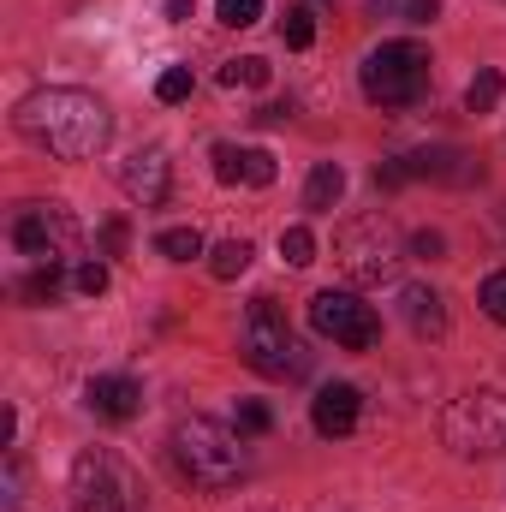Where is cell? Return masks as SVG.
<instances>
[{"label":"cell","mask_w":506,"mask_h":512,"mask_svg":"<svg viewBox=\"0 0 506 512\" xmlns=\"http://www.w3.org/2000/svg\"><path fill=\"white\" fill-rule=\"evenodd\" d=\"M18 131H24L36 149L60 155V161H90V155L108 143L114 114H108L102 96L60 84V90H36V96L18 102Z\"/></svg>","instance_id":"6da1fadb"},{"label":"cell","mask_w":506,"mask_h":512,"mask_svg":"<svg viewBox=\"0 0 506 512\" xmlns=\"http://www.w3.org/2000/svg\"><path fill=\"white\" fill-rule=\"evenodd\" d=\"M173 459H179V471H185L197 489H233V483L245 477V447H239V435H233L227 423H215V417H185V423L173 429Z\"/></svg>","instance_id":"7a4b0ae2"},{"label":"cell","mask_w":506,"mask_h":512,"mask_svg":"<svg viewBox=\"0 0 506 512\" xmlns=\"http://www.w3.org/2000/svg\"><path fill=\"white\" fill-rule=\"evenodd\" d=\"M334 262H340V274L352 286H381V280L399 274L405 239H399V227L387 215H358V221H346L334 233Z\"/></svg>","instance_id":"3957f363"},{"label":"cell","mask_w":506,"mask_h":512,"mask_svg":"<svg viewBox=\"0 0 506 512\" xmlns=\"http://www.w3.org/2000/svg\"><path fill=\"white\" fill-rule=\"evenodd\" d=\"M441 441L459 459H495L506 453V393L495 387H471L441 411Z\"/></svg>","instance_id":"277c9868"},{"label":"cell","mask_w":506,"mask_h":512,"mask_svg":"<svg viewBox=\"0 0 506 512\" xmlns=\"http://www.w3.org/2000/svg\"><path fill=\"white\" fill-rule=\"evenodd\" d=\"M358 84H364V96L376 108H411L429 90V54L417 42H381L376 54L364 60Z\"/></svg>","instance_id":"5b68a950"},{"label":"cell","mask_w":506,"mask_h":512,"mask_svg":"<svg viewBox=\"0 0 506 512\" xmlns=\"http://www.w3.org/2000/svg\"><path fill=\"white\" fill-rule=\"evenodd\" d=\"M239 352H245V364H251L256 376H268V382L304 376V358H298L292 328H286V316H280L274 298H251L245 328H239Z\"/></svg>","instance_id":"8992f818"},{"label":"cell","mask_w":506,"mask_h":512,"mask_svg":"<svg viewBox=\"0 0 506 512\" xmlns=\"http://www.w3.org/2000/svg\"><path fill=\"white\" fill-rule=\"evenodd\" d=\"M310 328L322 334V340H334L340 352H370L381 340V316L358 298V292H316L310 298Z\"/></svg>","instance_id":"52a82bcc"},{"label":"cell","mask_w":506,"mask_h":512,"mask_svg":"<svg viewBox=\"0 0 506 512\" xmlns=\"http://www.w3.org/2000/svg\"><path fill=\"white\" fill-rule=\"evenodd\" d=\"M12 251L30 262H66L78 251V215L66 203H30L12 221Z\"/></svg>","instance_id":"ba28073f"},{"label":"cell","mask_w":506,"mask_h":512,"mask_svg":"<svg viewBox=\"0 0 506 512\" xmlns=\"http://www.w3.org/2000/svg\"><path fill=\"white\" fill-rule=\"evenodd\" d=\"M72 501H120V507H137V483H131V471L108 447H84L78 465H72Z\"/></svg>","instance_id":"9c48e42d"},{"label":"cell","mask_w":506,"mask_h":512,"mask_svg":"<svg viewBox=\"0 0 506 512\" xmlns=\"http://www.w3.org/2000/svg\"><path fill=\"white\" fill-rule=\"evenodd\" d=\"M167 185H173V161H167V149H131L126 161H120V191H126L131 203H143V209H155V203H167Z\"/></svg>","instance_id":"30bf717a"},{"label":"cell","mask_w":506,"mask_h":512,"mask_svg":"<svg viewBox=\"0 0 506 512\" xmlns=\"http://www.w3.org/2000/svg\"><path fill=\"white\" fill-rule=\"evenodd\" d=\"M358 411H364V393L352 382H328L310 399V423H316V435H328V441L352 435V429H358Z\"/></svg>","instance_id":"8fae6325"},{"label":"cell","mask_w":506,"mask_h":512,"mask_svg":"<svg viewBox=\"0 0 506 512\" xmlns=\"http://www.w3.org/2000/svg\"><path fill=\"white\" fill-rule=\"evenodd\" d=\"M215 179H221V185H274V155H268V149L215 143Z\"/></svg>","instance_id":"7c38bea8"},{"label":"cell","mask_w":506,"mask_h":512,"mask_svg":"<svg viewBox=\"0 0 506 512\" xmlns=\"http://www.w3.org/2000/svg\"><path fill=\"white\" fill-rule=\"evenodd\" d=\"M90 411L108 417V423H126V417L143 411V387L131 382V376H96L90 382Z\"/></svg>","instance_id":"4fadbf2b"},{"label":"cell","mask_w":506,"mask_h":512,"mask_svg":"<svg viewBox=\"0 0 506 512\" xmlns=\"http://www.w3.org/2000/svg\"><path fill=\"white\" fill-rule=\"evenodd\" d=\"M399 316H405V328H411L417 340H441V334H447L441 292H429V286H405V292H399Z\"/></svg>","instance_id":"5bb4252c"},{"label":"cell","mask_w":506,"mask_h":512,"mask_svg":"<svg viewBox=\"0 0 506 512\" xmlns=\"http://www.w3.org/2000/svg\"><path fill=\"white\" fill-rule=\"evenodd\" d=\"M405 167H411V179H447V185L477 179L471 155H459V149H417V155H405Z\"/></svg>","instance_id":"9a60e30c"},{"label":"cell","mask_w":506,"mask_h":512,"mask_svg":"<svg viewBox=\"0 0 506 512\" xmlns=\"http://www.w3.org/2000/svg\"><path fill=\"white\" fill-rule=\"evenodd\" d=\"M340 197H346V173H340V161H316V167H310V185H304V209L328 215Z\"/></svg>","instance_id":"2e32d148"},{"label":"cell","mask_w":506,"mask_h":512,"mask_svg":"<svg viewBox=\"0 0 506 512\" xmlns=\"http://www.w3.org/2000/svg\"><path fill=\"white\" fill-rule=\"evenodd\" d=\"M251 239H221V245H215V251H209V274H215V280H239V274H245V268H251Z\"/></svg>","instance_id":"e0dca14e"},{"label":"cell","mask_w":506,"mask_h":512,"mask_svg":"<svg viewBox=\"0 0 506 512\" xmlns=\"http://www.w3.org/2000/svg\"><path fill=\"white\" fill-rule=\"evenodd\" d=\"M501 96H506V78L495 72V66H483V72L471 78V90H465V108H471V114H495Z\"/></svg>","instance_id":"ac0fdd59"},{"label":"cell","mask_w":506,"mask_h":512,"mask_svg":"<svg viewBox=\"0 0 506 512\" xmlns=\"http://www.w3.org/2000/svg\"><path fill=\"white\" fill-rule=\"evenodd\" d=\"M60 286H66V262H36L18 292H24L30 304H48V298H60Z\"/></svg>","instance_id":"d6986e66"},{"label":"cell","mask_w":506,"mask_h":512,"mask_svg":"<svg viewBox=\"0 0 506 512\" xmlns=\"http://www.w3.org/2000/svg\"><path fill=\"white\" fill-rule=\"evenodd\" d=\"M221 84H227V90H262V84H268V60H262V54L227 60V66H221Z\"/></svg>","instance_id":"ffe728a7"},{"label":"cell","mask_w":506,"mask_h":512,"mask_svg":"<svg viewBox=\"0 0 506 512\" xmlns=\"http://www.w3.org/2000/svg\"><path fill=\"white\" fill-rule=\"evenodd\" d=\"M155 251L167 256V262H191V256H203V233L197 227H167L155 239Z\"/></svg>","instance_id":"44dd1931"},{"label":"cell","mask_w":506,"mask_h":512,"mask_svg":"<svg viewBox=\"0 0 506 512\" xmlns=\"http://www.w3.org/2000/svg\"><path fill=\"white\" fill-rule=\"evenodd\" d=\"M280 256H286L292 268H310V262H316V233H310V227H286V233H280Z\"/></svg>","instance_id":"7402d4cb"},{"label":"cell","mask_w":506,"mask_h":512,"mask_svg":"<svg viewBox=\"0 0 506 512\" xmlns=\"http://www.w3.org/2000/svg\"><path fill=\"white\" fill-rule=\"evenodd\" d=\"M233 429H239V435H268V429H274V411H268L262 399H239V411H233Z\"/></svg>","instance_id":"603a6c76"},{"label":"cell","mask_w":506,"mask_h":512,"mask_svg":"<svg viewBox=\"0 0 506 512\" xmlns=\"http://www.w3.org/2000/svg\"><path fill=\"white\" fill-rule=\"evenodd\" d=\"M477 304H483V316H489V322H501V328H506V268H495V274L483 280Z\"/></svg>","instance_id":"cb8c5ba5"},{"label":"cell","mask_w":506,"mask_h":512,"mask_svg":"<svg viewBox=\"0 0 506 512\" xmlns=\"http://www.w3.org/2000/svg\"><path fill=\"white\" fill-rule=\"evenodd\" d=\"M280 36H286V48H310V42H316V18H310V6H292L286 24H280Z\"/></svg>","instance_id":"d4e9b609"},{"label":"cell","mask_w":506,"mask_h":512,"mask_svg":"<svg viewBox=\"0 0 506 512\" xmlns=\"http://www.w3.org/2000/svg\"><path fill=\"white\" fill-rule=\"evenodd\" d=\"M185 96H191V66H167V72L155 78V102L173 108V102H185Z\"/></svg>","instance_id":"484cf974"},{"label":"cell","mask_w":506,"mask_h":512,"mask_svg":"<svg viewBox=\"0 0 506 512\" xmlns=\"http://www.w3.org/2000/svg\"><path fill=\"white\" fill-rule=\"evenodd\" d=\"M72 292L102 298V292H108V262H78V268H72Z\"/></svg>","instance_id":"4316f807"},{"label":"cell","mask_w":506,"mask_h":512,"mask_svg":"<svg viewBox=\"0 0 506 512\" xmlns=\"http://www.w3.org/2000/svg\"><path fill=\"white\" fill-rule=\"evenodd\" d=\"M215 12H221V24H227V30H251L256 18H262V0H221Z\"/></svg>","instance_id":"83f0119b"},{"label":"cell","mask_w":506,"mask_h":512,"mask_svg":"<svg viewBox=\"0 0 506 512\" xmlns=\"http://www.w3.org/2000/svg\"><path fill=\"white\" fill-rule=\"evenodd\" d=\"M18 489H24V459H18V453H6V512L18 507Z\"/></svg>","instance_id":"f1b7e54d"},{"label":"cell","mask_w":506,"mask_h":512,"mask_svg":"<svg viewBox=\"0 0 506 512\" xmlns=\"http://www.w3.org/2000/svg\"><path fill=\"white\" fill-rule=\"evenodd\" d=\"M435 12H441V0H405V18L411 24H435Z\"/></svg>","instance_id":"f546056e"},{"label":"cell","mask_w":506,"mask_h":512,"mask_svg":"<svg viewBox=\"0 0 506 512\" xmlns=\"http://www.w3.org/2000/svg\"><path fill=\"white\" fill-rule=\"evenodd\" d=\"M102 251H108V256L126 251V221H108V227H102Z\"/></svg>","instance_id":"4dcf8cb0"},{"label":"cell","mask_w":506,"mask_h":512,"mask_svg":"<svg viewBox=\"0 0 506 512\" xmlns=\"http://www.w3.org/2000/svg\"><path fill=\"white\" fill-rule=\"evenodd\" d=\"M411 251H417V256H429V262H435V256L447 251V245H441V233H417V239H411Z\"/></svg>","instance_id":"1f68e13d"},{"label":"cell","mask_w":506,"mask_h":512,"mask_svg":"<svg viewBox=\"0 0 506 512\" xmlns=\"http://www.w3.org/2000/svg\"><path fill=\"white\" fill-rule=\"evenodd\" d=\"M72 512H137V507H120V501H72Z\"/></svg>","instance_id":"d6a6232c"},{"label":"cell","mask_w":506,"mask_h":512,"mask_svg":"<svg viewBox=\"0 0 506 512\" xmlns=\"http://www.w3.org/2000/svg\"><path fill=\"white\" fill-rule=\"evenodd\" d=\"M167 18H173V24H185V18H191V0H167Z\"/></svg>","instance_id":"836d02e7"},{"label":"cell","mask_w":506,"mask_h":512,"mask_svg":"<svg viewBox=\"0 0 506 512\" xmlns=\"http://www.w3.org/2000/svg\"><path fill=\"white\" fill-rule=\"evenodd\" d=\"M393 6H399V0H370V6H364V12H370V18H387V12H393Z\"/></svg>","instance_id":"e575fe53"}]
</instances>
